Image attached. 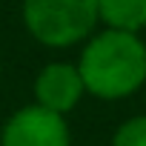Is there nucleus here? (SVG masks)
Returning <instances> with one entry per match:
<instances>
[{
    "mask_svg": "<svg viewBox=\"0 0 146 146\" xmlns=\"http://www.w3.org/2000/svg\"><path fill=\"white\" fill-rule=\"evenodd\" d=\"M78 72L86 95L98 100H123L146 83V43L140 35L100 29L80 49Z\"/></svg>",
    "mask_w": 146,
    "mask_h": 146,
    "instance_id": "obj_1",
    "label": "nucleus"
},
{
    "mask_svg": "<svg viewBox=\"0 0 146 146\" xmlns=\"http://www.w3.org/2000/svg\"><path fill=\"white\" fill-rule=\"evenodd\" d=\"M20 15L26 32L37 43L69 49L95 32L98 0H23Z\"/></svg>",
    "mask_w": 146,
    "mask_h": 146,
    "instance_id": "obj_2",
    "label": "nucleus"
},
{
    "mask_svg": "<svg viewBox=\"0 0 146 146\" xmlns=\"http://www.w3.org/2000/svg\"><path fill=\"white\" fill-rule=\"evenodd\" d=\"M0 146H72L69 120L37 103L20 106L0 129Z\"/></svg>",
    "mask_w": 146,
    "mask_h": 146,
    "instance_id": "obj_3",
    "label": "nucleus"
},
{
    "mask_svg": "<svg viewBox=\"0 0 146 146\" xmlns=\"http://www.w3.org/2000/svg\"><path fill=\"white\" fill-rule=\"evenodd\" d=\"M35 103L57 112V115H69L72 109H78V103L86 95L83 78L78 72V63H69V60H52L46 63L37 78H35Z\"/></svg>",
    "mask_w": 146,
    "mask_h": 146,
    "instance_id": "obj_4",
    "label": "nucleus"
},
{
    "mask_svg": "<svg viewBox=\"0 0 146 146\" xmlns=\"http://www.w3.org/2000/svg\"><path fill=\"white\" fill-rule=\"evenodd\" d=\"M98 23H103V29L140 35L146 29V0H98Z\"/></svg>",
    "mask_w": 146,
    "mask_h": 146,
    "instance_id": "obj_5",
    "label": "nucleus"
},
{
    "mask_svg": "<svg viewBox=\"0 0 146 146\" xmlns=\"http://www.w3.org/2000/svg\"><path fill=\"white\" fill-rule=\"evenodd\" d=\"M112 146H146V115H132L123 120L112 135Z\"/></svg>",
    "mask_w": 146,
    "mask_h": 146,
    "instance_id": "obj_6",
    "label": "nucleus"
},
{
    "mask_svg": "<svg viewBox=\"0 0 146 146\" xmlns=\"http://www.w3.org/2000/svg\"><path fill=\"white\" fill-rule=\"evenodd\" d=\"M0 72H3V63H0Z\"/></svg>",
    "mask_w": 146,
    "mask_h": 146,
    "instance_id": "obj_7",
    "label": "nucleus"
}]
</instances>
